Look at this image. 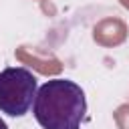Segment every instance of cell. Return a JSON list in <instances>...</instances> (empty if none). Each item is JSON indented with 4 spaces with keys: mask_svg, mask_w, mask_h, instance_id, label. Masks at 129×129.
I'll use <instances>...</instances> for the list:
<instances>
[{
    "mask_svg": "<svg viewBox=\"0 0 129 129\" xmlns=\"http://www.w3.org/2000/svg\"><path fill=\"white\" fill-rule=\"evenodd\" d=\"M32 115L42 129H81L87 115V97L71 79H50L38 87Z\"/></svg>",
    "mask_w": 129,
    "mask_h": 129,
    "instance_id": "cell-1",
    "label": "cell"
},
{
    "mask_svg": "<svg viewBox=\"0 0 129 129\" xmlns=\"http://www.w3.org/2000/svg\"><path fill=\"white\" fill-rule=\"evenodd\" d=\"M38 79L24 67H6L0 71V113L24 117L36 99Z\"/></svg>",
    "mask_w": 129,
    "mask_h": 129,
    "instance_id": "cell-2",
    "label": "cell"
},
{
    "mask_svg": "<svg viewBox=\"0 0 129 129\" xmlns=\"http://www.w3.org/2000/svg\"><path fill=\"white\" fill-rule=\"evenodd\" d=\"M0 129H8V125H6V121L0 117Z\"/></svg>",
    "mask_w": 129,
    "mask_h": 129,
    "instance_id": "cell-3",
    "label": "cell"
}]
</instances>
